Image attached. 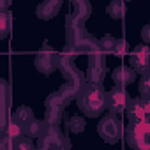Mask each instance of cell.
<instances>
[{"label": "cell", "instance_id": "1", "mask_svg": "<svg viewBox=\"0 0 150 150\" xmlns=\"http://www.w3.org/2000/svg\"><path fill=\"white\" fill-rule=\"evenodd\" d=\"M76 103L81 113L88 118L101 117L106 111V90L101 83H90L87 81L78 92H76Z\"/></svg>", "mask_w": 150, "mask_h": 150}, {"label": "cell", "instance_id": "2", "mask_svg": "<svg viewBox=\"0 0 150 150\" xmlns=\"http://www.w3.org/2000/svg\"><path fill=\"white\" fill-rule=\"evenodd\" d=\"M125 141L131 148L148 150L150 148V124L148 120H131L124 131Z\"/></svg>", "mask_w": 150, "mask_h": 150}, {"label": "cell", "instance_id": "3", "mask_svg": "<svg viewBox=\"0 0 150 150\" xmlns=\"http://www.w3.org/2000/svg\"><path fill=\"white\" fill-rule=\"evenodd\" d=\"M97 132L106 143H110V145L118 143L124 134V127H122V122L118 120V115L110 113V111L106 115H103L99 120V125H97Z\"/></svg>", "mask_w": 150, "mask_h": 150}, {"label": "cell", "instance_id": "4", "mask_svg": "<svg viewBox=\"0 0 150 150\" xmlns=\"http://www.w3.org/2000/svg\"><path fill=\"white\" fill-rule=\"evenodd\" d=\"M37 146L42 148V150H50V148H64V146H69V143L65 141V138L60 132L58 125L46 124L44 129H42V132H41V136L37 138Z\"/></svg>", "mask_w": 150, "mask_h": 150}, {"label": "cell", "instance_id": "5", "mask_svg": "<svg viewBox=\"0 0 150 150\" xmlns=\"http://www.w3.org/2000/svg\"><path fill=\"white\" fill-rule=\"evenodd\" d=\"M57 64H58V53H57L53 48H50L48 44H44V46L37 51V55H35V58H34L35 69H37L41 74H46V76L57 71Z\"/></svg>", "mask_w": 150, "mask_h": 150}, {"label": "cell", "instance_id": "6", "mask_svg": "<svg viewBox=\"0 0 150 150\" xmlns=\"http://www.w3.org/2000/svg\"><path fill=\"white\" fill-rule=\"evenodd\" d=\"M106 76V60L104 55L96 50L88 53V69H87V81L90 83H103Z\"/></svg>", "mask_w": 150, "mask_h": 150}, {"label": "cell", "instance_id": "7", "mask_svg": "<svg viewBox=\"0 0 150 150\" xmlns=\"http://www.w3.org/2000/svg\"><path fill=\"white\" fill-rule=\"evenodd\" d=\"M129 65L136 74H146L150 71V50L143 42L136 46L129 55Z\"/></svg>", "mask_w": 150, "mask_h": 150}, {"label": "cell", "instance_id": "8", "mask_svg": "<svg viewBox=\"0 0 150 150\" xmlns=\"http://www.w3.org/2000/svg\"><path fill=\"white\" fill-rule=\"evenodd\" d=\"M129 101V94L125 87L115 85L110 92H106V110L115 115H122L125 110V104Z\"/></svg>", "mask_w": 150, "mask_h": 150}, {"label": "cell", "instance_id": "9", "mask_svg": "<svg viewBox=\"0 0 150 150\" xmlns=\"http://www.w3.org/2000/svg\"><path fill=\"white\" fill-rule=\"evenodd\" d=\"M125 115L129 120H148L150 115V99L143 97H129L125 104Z\"/></svg>", "mask_w": 150, "mask_h": 150}, {"label": "cell", "instance_id": "10", "mask_svg": "<svg viewBox=\"0 0 150 150\" xmlns=\"http://www.w3.org/2000/svg\"><path fill=\"white\" fill-rule=\"evenodd\" d=\"M60 7H62V0H42L35 9V14L39 20L50 21L51 18H55L58 14Z\"/></svg>", "mask_w": 150, "mask_h": 150}, {"label": "cell", "instance_id": "11", "mask_svg": "<svg viewBox=\"0 0 150 150\" xmlns=\"http://www.w3.org/2000/svg\"><path fill=\"white\" fill-rule=\"evenodd\" d=\"M111 80H113L115 85L127 87V85L134 83V80H136V72H134L129 65H118V67L111 72Z\"/></svg>", "mask_w": 150, "mask_h": 150}, {"label": "cell", "instance_id": "12", "mask_svg": "<svg viewBox=\"0 0 150 150\" xmlns=\"http://www.w3.org/2000/svg\"><path fill=\"white\" fill-rule=\"evenodd\" d=\"M72 16H76L78 20L85 21L92 14V6L88 0H72Z\"/></svg>", "mask_w": 150, "mask_h": 150}, {"label": "cell", "instance_id": "13", "mask_svg": "<svg viewBox=\"0 0 150 150\" xmlns=\"http://www.w3.org/2000/svg\"><path fill=\"white\" fill-rule=\"evenodd\" d=\"M106 11H108L110 18H113V20H124L125 13H127V6H125L124 0H111V2L108 4V7H106Z\"/></svg>", "mask_w": 150, "mask_h": 150}, {"label": "cell", "instance_id": "14", "mask_svg": "<svg viewBox=\"0 0 150 150\" xmlns=\"http://www.w3.org/2000/svg\"><path fill=\"white\" fill-rule=\"evenodd\" d=\"M64 120L67 122V125H69V131H71L72 134H80V132H83V131H85V127H87V122H85V118H83V117H80V115L69 117V115L64 111Z\"/></svg>", "mask_w": 150, "mask_h": 150}, {"label": "cell", "instance_id": "15", "mask_svg": "<svg viewBox=\"0 0 150 150\" xmlns=\"http://www.w3.org/2000/svg\"><path fill=\"white\" fill-rule=\"evenodd\" d=\"M64 118V108L60 106H46V117L44 122L50 125H58Z\"/></svg>", "mask_w": 150, "mask_h": 150}, {"label": "cell", "instance_id": "16", "mask_svg": "<svg viewBox=\"0 0 150 150\" xmlns=\"http://www.w3.org/2000/svg\"><path fill=\"white\" fill-rule=\"evenodd\" d=\"M11 118H13V120H16L20 125H23V127H25V125L34 118V111H32L28 106H20V108L13 113V117H11Z\"/></svg>", "mask_w": 150, "mask_h": 150}, {"label": "cell", "instance_id": "17", "mask_svg": "<svg viewBox=\"0 0 150 150\" xmlns=\"http://www.w3.org/2000/svg\"><path fill=\"white\" fill-rule=\"evenodd\" d=\"M44 120H35V118H32L25 127H23V131H25V134L27 136H30V138H39L41 136V132H42V129H44Z\"/></svg>", "mask_w": 150, "mask_h": 150}, {"label": "cell", "instance_id": "18", "mask_svg": "<svg viewBox=\"0 0 150 150\" xmlns=\"http://www.w3.org/2000/svg\"><path fill=\"white\" fill-rule=\"evenodd\" d=\"M4 134L14 139V138L21 136V134H25V131H23V125H20L16 120H13V118H11V120L4 125Z\"/></svg>", "mask_w": 150, "mask_h": 150}, {"label": "cell", "instance_id": "19", "mask_svg": "<svg viewBox=\"0 0 150 150\" xmlns=\"http://www.w3.org/2000/svg\"><path fill=\"white\" fill-rule=\"evenodd\" d=\"M34 146L35 145H34L32 138L27 136V134H21V136L13 139V148H16V150H32Z\"/></svg>", "mask_w": 150, "mask_h": 150}, {"label": "cell", "instance_id": "20", "mask_svg": "<svg viewBox=\"0 0 150 150\" xmlns=\"http://www.w3.org/2000/svg\"><path fill=\"white\" fill-rule=\"evenodd\" d=\"M11 30V16L6 11H0V39H6Z\"/></svg>", "mask_w": 150, "mask_h": 150}, {"label": "cell", "instance_id": "21", "mask_svg": "<svg viewBox=\"0 0 150 150\" xmlns=\"http://www.w3.org/2000/svg\"><path fill=\"white\" fill-rule=\"evenodd\" d=\"M115 42L117 39L110 34H106L104 37H101V41H97V46L103 53H113V48H115Z\"/></svg>", "mask_w": 150, "mask_h": 150}, {"label": "cell", "instance_id": "22", "mask_svg": "<svg viewBox=\"0 0 150 150\" xmlns=\"http://www.w3.org/2000/svg\"><path fill=\"white\" fill-rule=\"evenodd\" d=\"M139 97L143 99H150V74H141V80H139Z\"/></svg>", "mask_w": 150, "mask_h": 150}, {"label": "cell", "instance_id": "23", "mask_svg": "<svg viewBox=\"0 0 150 150\" xmlns=\"http://www.w3.org/2000/svg\"><path fill=\"white\" fill-rule=\"evenodd\" d=\"M127 51H129V42H127L125 39H122V41H117V42H115L113 53H115L117 57H124Z\"/></svg>", "mask_w": 150, "mask_h": 150}, {"label": "cell", "instance_id": "24", "mask_svg": "<svg viewBox=\"0 0 150 150\" xmlns=\"http://www.w3.org/2000/svg\"><path fill=\"white\" fill-rule=\"evenodd\" d=\"M9 83L4 80V78H0V101H2L4 104H6V101H7V94H9Z\"/></svg>", "mask_w": 150, "mask_h": 150}, {"label": "cell", "instance_id": "25", "mask_svg": "<svg viewBox=\"0 0 150 150\" xmlns=\"http://www.w3.org/2000/svg\"><path fill=\"white\" fill-rule=\"evenodd\" d=\"M141 37H143V42H150V25H145L143 30H141Z\"/></svg>", "mask_w": 150, "mask_h": 150}, {"label": "cell", "instance_id": "26", "mask_svg": "<svg viewBox=\"0 0 150 150\" xmlns=\"http://www.w3.org/2000/svg\"><path fill=\"white\" fill-rule=\"evenodd\" d=\"M9 4H11V0H0V11H4Z\"/></svg>", "mask_w": 150, "mask_h": 150}, {"label": "cell", "instance_id": "27", "mask_svg": "<svg viewBox=\"0 0 150 150\" xmlns=\"http://www.w3.org/2000/svg\"><path fill=\"white\" fill-rule=\"evenodd\" d=\"M2 106H4V103H2V101H0V120H2V118H4V108H2ZM0 124H2V122H0Z\"/></svg>", "mask_w": 150, "mask_h": 150}]
</instances>
